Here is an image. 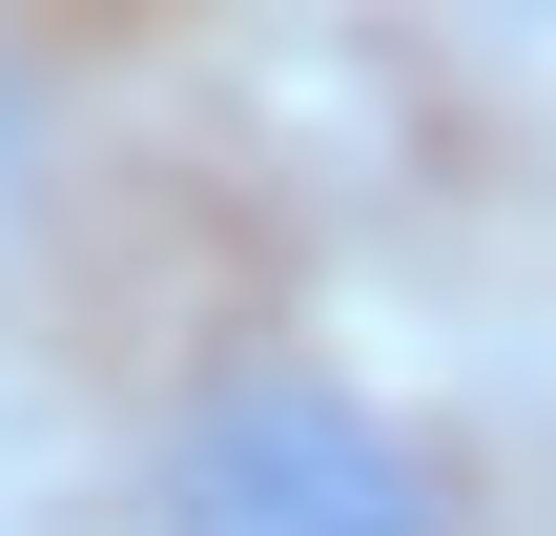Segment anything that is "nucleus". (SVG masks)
Here are the masks:
<instances>
[{
  "instance_id": "f257e3e1",
  "label": "nucleus",
  "mask_w": 556,
  "mask_h": 536,
  "mask_svg": "<svg viewBox=\"0 0 556 536\" xmlns=\"http://www.w3.org/2000/svg\"><path fill=\"white\" fill-rule=\"evenodd\" d=\"M144 516L165 536H475L433 434L371 413L330 351H206L165 392V454H144Z\"/></svg>"
},
{
  "instance_id": "f03ea898",
  "label": "nucleus",
  "mask_w": 556,
  "mask_h": 536,
  "mask_svg": "<svg viewBox=\"0 0 556 536\" xmlns=\"http://www.w3.org/2000/svg\"><path fill=\"white\" fill-rule=\"evenodd\" d=\"M21 186H41V62L0 41V227H21Z\"/></svg>"
}]
</instances>
